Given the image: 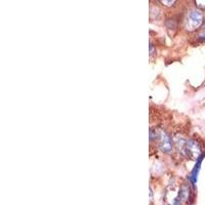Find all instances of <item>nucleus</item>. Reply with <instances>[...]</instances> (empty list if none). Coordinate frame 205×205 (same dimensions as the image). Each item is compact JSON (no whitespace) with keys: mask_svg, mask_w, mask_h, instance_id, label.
<instances>
[{"mask_svg":"<svg viewBox=\"0 0 205 205\" xmlns=\"http://www.w3.org/2000/svg\"><path fill=\"white\" fill-rule=\"evenodd\" d=\"M203 15L199 10H191L188 14V18L186 21V28L188 31H195L200 28L203 24Z\"/></svg>","mask_w":205,"mask_h":205,"instance_id":"f257e3e1","label":"nucleus"},{"mask_svg":"<svg viewBox=\"0 0 205 205\" xmlns=\"http://www.w3.org/2000/svg\"><path fill=\"white\" fill-rule=\"evenodd\" d=\"M186 150L188 151V153H190L191 158H197V157L199 158V157L201 156L200 147H199V145L197 144L195 141H189L188 143H187Z\"/></svg>","mask_w":205,"mask_h":205,"instance_id":"f03ea898","label":"nucleus"},{"mask_svg":"<svg viewBox=\"0 0 205 205\" xmlns=\"http://www.w3.org/2000/svg\"><path fill=\"white\" fill-rule=\"evenodd\" d=\"M160 147L163 150L164 152H170L171 150V142L170 138H168V135L163 131H161L160 133Z\"/></svg>","mask_w":205,"mask_h":205,"instance_id":"7ed1b4c3","label":"nucleus"},{"mask_svg":"<svg viewBox=\"0 0 205 205\" xmlns=\"http://www.w3.org/2000/svg\"><path fill=\"white\" fill-rule=\"evenodd\" d=\"M204 155H201L200 157H199L198 159H197V163L195 165V167H194V169L192 170L191 172V175H190V180L193 185H195L196 182H197V175H198V172H199V169H200V165H201V162H202V159H203Z\"/></svg>","mask_w":205,"mask_h":205,"instance_id":"20e7f679","label":"nucleus"},{"mask_svg":"<svg viewBox=\"0 0 205 205\" xmlns=\"http://www.w3.org/2000/svg\"><path fill=\"white\" fill-rule=\"evenodd\" d=\"M198 39L199 40H205V29H203V30H201L200 32L198 33Z\"/></svg>","mask_w":205,"mask_h":205,"instance_id":"39448f33","label":"nucleus"},{"mask_svg":"<svg viewBox=\"0 0 205 205\" xmlns=\"http://www.w3.org/2000/svg\"><path fill=\"white\" fill-rule=\"evenodd\" d=\"M201 3H203V4H201V5H198L199 7H202V8H205V1H200Z\"/></svg>","mask_w":205,"mask_h":205,"instance_id":"423d86ee","label":"nucleus"}]
</instances>
